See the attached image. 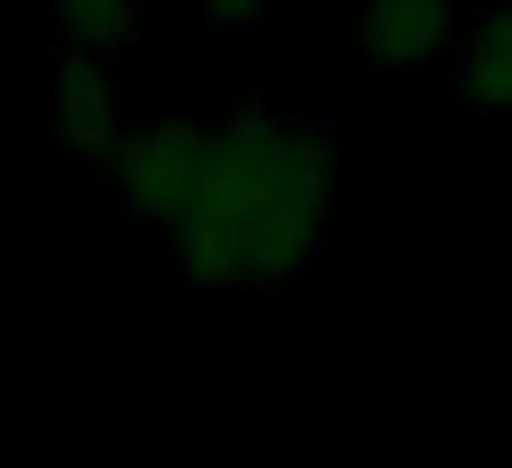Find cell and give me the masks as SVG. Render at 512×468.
I'll list each match as a JSON object with an SVG mask.
<instances>
[{"label": "cell", "instance_id": "6", "mask_svg": "<svg viewBox=\"0 0 512 468\" xmlns=\"http://www.w3.org/2000/svg\"><path fill=\"white\" fill-rule=\"evenodd\" d=\"M45 6L67 34V50H83L94 61H111L138 28V0H45Z\"/></svg>", "mask_w": 512, "mask_h": 468}, {"label": "cell", "instance_id": "1", "mask_svg": "<svg viewBox=\"0 0 512 468\" xmlns=\"http://www.w3.org/2000/svg\"><path fill=\"white\" fill-rule=\"evenodd\" d=\"M336 138L314 122H281L237 105L204 122V155L166 254L199 287H270L320 254L336 193Z\"/></svg>", "mask_w": 512, "mask_h": 468}, {"label": "cell", "instance_id": "3", "mask_svg": "<svg viewBox=\"0 0 512 468\" xmlns=\"http://www.w3.org/2000/svg\"><path fill=\"white\" fill-rule=\"evenodd\" d=\"M457 0H369L364 28H358V45L364 61L386 78H408L424 72L457 45Z\"/></svg>", "mask_w": 512, "mask_h": 468}, {"label": "cell", "instance_id": "2", "mask_svg": "<svg viewBox=\"0 0 512 468\" xmlns=\"http://www.w3.org/2000/svg\"><path fill=\"white\" fill-rule=\"evenodd\" d=\"M199 155H204V122H144V127H127L122 144L111 149L105 171L111 182L122 188L127 210L155 221L166 232L177 221L182 199L193 188V171H199Z\"/></svg>", "mask_w": 512, "mask_h": 468}, {"label": "cell", "instance_id": "7", "mask_svg": "<svg viewBox=\"0 0 512 468\" xmlns=\"http://www.w3.org/2000/svg\"><path fill=\"white\" fill-rule=\"evenodd\" d=\"M199 6H204V17L221 23V28H254L270 0H199Z\"/></svg>", "mask_w": 512, "mask_h": 468}, {"label": "cell", "instance_id": "5", "mask_svg": "<svg viewBox=\"0 0 512 468\" xmlns=\"http://www.w3.org/2000/svg\"><path fill=\"white\" fill-rule=\"evenodd\" d=\"M457 94L485 111H512V0L474 17L457 56Z\"/></svg>", "mask_w": 512, "mask_h": 468}, {"label": "cell", "instance_id": "4", "mask_svg": "<svg viewBox=\"0 0 512 468\" xmlns=\"http://www.w3.org/2000/svg\"><path fill=\"white\" fill-rule=\"evenodd\" d=\"M50 133L83 160H111V149L122 144V122H116L105 61L83 56V50L56 56V67H50Z\"/></svg>", "mask_w": 512, "mask_h": 468}]
</instances>
